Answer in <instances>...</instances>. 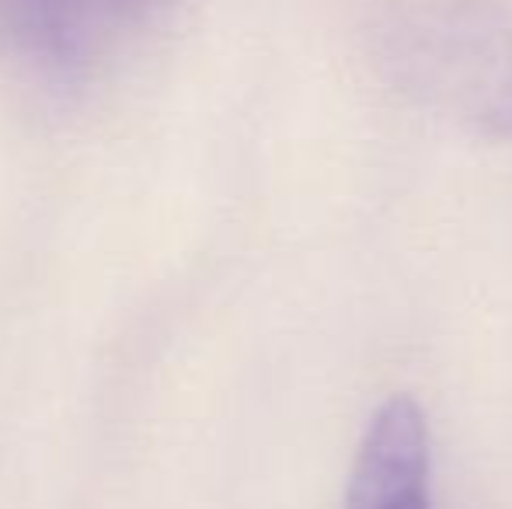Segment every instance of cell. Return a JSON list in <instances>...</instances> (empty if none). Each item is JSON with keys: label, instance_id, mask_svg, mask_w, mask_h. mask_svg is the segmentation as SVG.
<instances>
[{"label": "cell", "instance_id": "cell-1", "mask_svg": "<svg viewBox=\"0 0 512 509\" xmlns=\"http://www.w3.org/2000/svg\"><path fill=\"white\" fill-rule=\"evenodd\" d=\"M405 91L485 140H512V14L495 0H432L387 32Z\"/></svg>", "mask_w": 512, "mask_h": 509}, {"label": "cell", "instance_id": "cell-3", "mask_svg": "<svg viewBox=\"0 0 512 509\" xmlns=\"http://www.w3.org/2000/svg\"><path fill=\"white\" fill-rule=\"evenodd\" d=\"M147 0H0V39L49 70L88 60L112 18Z\"/></svg>", "mask_w": 512, "mask_h": 509}, {"label": "cell", "instance_id": "cell-2", "mask_svg": "<svg viewBox=\"0 0 512 509\" xmlns=\"http://www.w3.org/2000/svg\"><path fill=\"white\" fill-rule=\"evenodd\" d=\"M345 509H436L429 419L411 394L387 398L366 422Z\"/></svg>", "mask_w": 512, "mask_h": 509}]
</instances>
